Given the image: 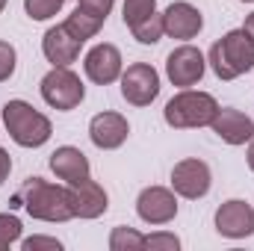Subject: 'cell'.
Instances as JSON below:
<instances>
[{"label":"cell","instance_id":"cell-18","mask_svg":"<svg viewBox=\"0 0 254 251\" xmlns=\"http://www.w3.org/2000/svg\"><path fill=\"white\" fill-rule=\"evenodd\" d=\"M65 30L77 39V42H86V39H92V36H98V30L104 27V18H95V15H89L86 9H74L68 18H65V24H63Z\"/></svg>","mask_w":254,"mask_h":251},{"label":"cell","instance_id":"cell-19","mask_svg":"<svg viewBox=\"0 0 254 251\" xmlns=\"http://www.w3.org/2000/svg\"><path fill=\"white\" fill-rule=\"evenodd\" d=\"M110 249L113 251H142L145 249V237L133 228H116L110 234Z\"/></svg>","mask_w":254,"mask_h":251},{"label":"cell","instance_id":"cell-8","mask_svg":"<svg viewBox=\"0 0 254 251\" xmlns=\"http://www.w3.org/2000/svg\"><path fill=\"white\" fill-rule=\"evenodd\" d=\"M210 166L204 160H181L172 169V187L184 198H204L210 192Z\"/></svg>","mask_w":254,"mask_h":251},{"label":"cell","instance_id":"cell-22","mask_svg":"<svg viewBox=\"0 0 254 251\" xmlns=\"http://www.w3.org/2000/svg\"><path fill=\"white\" fill-rule=\"evenodd\" d=\"M65 0H24V9L33 21H48L63 9Z\"/></svg>","mask_w":254,"mask_h":251},{"label":"cell","instance_id":"cell-15","mask_svg":"<svg viewBox=\"0 0 254 251\" xmlns=\"http://www.w3.org/2000/svg\"><path fill=\"white\" fill-rule=\"evenodd\" d=\"M210 127L228 145H246L254 136V122L249 116H243L240 110H219L216 119L210 122Z\"/></svg>","mask_w":254,"mask_h":251},{"label":"cell","instance_id":"cell-30","mask_svg":"<svg viewBox=\"0 0 254 251\" xmlns=\"http://www.w3.org/2000/svg\"><path fill=\"white\" fill-rule=\"evenodd\" d=\"M249 166H252V172H254V136H252V148H249Z\"/></svg>","mask_w":254,"mask_h":251},{"label":"cell","instance_id":"cell-7","mask_svg":"<svg viewBox=\"0 0 254 251\" xmlns=\"http://www.w3.org/2000/svg\"><path fill=\"white\" fill-rule=\"evenodd\" d=\"M136 213L148 225H169L178 216V198H175L172 189L166 187H148L139 192Z\"/></svg>","mask_w":254,"mask_h":251},{"label":"cell","instance_id":"cell-17","mask_svg":"<svg viewBox=\"0 0 254 251\" xmlns=\"http://www.w3.org/2000/svg\"><path fill=\"white\" fill-rule=\"evenodd\" d=\"M51 169L65 184L89 178V160H86V154L80 148H71V145H63V148H57L51 154Z\"/></svg>","mask_w":254,"mask_h":251},{"label":"cell","instance_id":"cell-31","mask_svg":"<svg viewBox=\"0 0 254 251\" xmlns=\"http://www.w3.org/2000/svg\"><path fill=\"white\" fill-rule=\"evenodd\" d=\"M3 9H6V0H0V12H3Z\"/></svg>","mask_w":254,"mask_h":251},{"label":"cell","instance_id":"cell-4","mask_svg":"<svg viewBox=\"0 0 254 251\" xmlns=\"http://www.w3.org/2000/svg\"><path fill=\"white\" fill-rule=\"evenodd\" d=\"M216 113H219L216 98L207 95V92H192V89L175 95V98L166 104V110H163L166 125L178 127V130H187V127H207L216 119Z\"/></svg>","mask_w":254,"mask_h":251},{"label":"cell","instance_id":"cell-14","mask_svg":"<svg viewBox=\"0 0 254 251\" xmlns=\"http://www.w3.org/2000/svg\"><path fill=\"white\" fill-rule=\"evenodd\" d=\"M130 133V125H127L125 116L119 113H98L92 122H89V136L92 142L101 148V151H113V148H122Z\"/></svg>","mask_w":254,"mask_h":251},{"label":"cell","instance_id":"cell-25","mask_svg":"<svg viewBox=\"0 0 254 251\" xmlns=\"http://www.w3.org/2000/svg\"><path fill=\"white\" fill-rule=\"evenodd\" d=\"M15 60H18L15 57V48L9 42H0V83L15 74Z\"/></svg>","mask_w":254,"mask_h":251},{"label":"cell","instance_id":"cell-24","mask_svg":"<svg viewBox=\"0 0 254 251\" xmlns=\"http://www.w3.org/2000/svg\"><path fill=\"white\" fill-rule=\"evenodd\" d=\"M145 249L151 251H178L181 249V240L175 234H151L145 237Z\"/></svg>","mask_w":254,"mask_h":251},{"label":"cell","instance_id":"cell-13","mask_svg":"<svg viewBox=\"0 0 254 251\" xmlns=\"http://www.w3.org/2000/svg\"><path fill=\"white\" fill-rule=\"evenodd\" d=\"M201 27H204L201 12L192 3H187V0L172 3L163 12V33H169L172 39H195L201 33Z\"/></svg>","mask_w":254,"mask_h":251},{"label":"cell","instance_id":"cell-20","mask_svg":"<svg viewBox=\"0 0 254 251\" xmlns=\"http://www.w3.org/2000/svg\"><path fill=\"white\" fill-rule=\"evenodd\" d=\"M157 12V0H125V24L133 30Z\"/></svg>","mask_w":254,"mask_h":251},{"label":"cell","instance_id":"cell-27","mask_svg":"<svg viewBox=\"0 0 254 251\" xmlns=\"http://www.w3.org/2000/svg\"><path fill=\"white\" fill-rule=\"evenodd\" d=\"M33 249H51V251H60V240H51V237H30L24 240V251H33Z\"/></svg>","mask_w":254,"mask_h":251},{"label":"cell","instance_id":"cell-10","mask_svg":"<svg viewBox=\"0 0 254 251\" xmlns=\"http://www.w3.org/2000/svg\"><path fill=\"white\" fill-rule=\"evenodd\" d=\"M68 195H71V210H74V219H98L101 213H107L110 201H107V192L101 184H95L92 178H83V181H74L68 184Z\"/></svg>","mask_w":254,"mask_h":251},{"label":"cell","instance_id":"cell-2","mask_svg":"<svg viewBox=\"0 0 254 251\" xmlns=\"http://www.w3.org/2000/svg\"><path fill=\"white\" fill-rule=\"evenodd\" d=\"M210 65L219 80H237L254 68V39L246 30H231L210 48Z\"/></svg>","mask_w":254,"mask_h":251},{"label":"cell","instance_id":"cell-21","mask_svg":"<svg viewBox=\"0 0 254 251\" xmlns=\"http://www.w3.org/2000/svg\"><path fill=\"white\" fill-rule=\"evenodd\" d=\"M160 36H163V15H157V12L148 21H142L139 27H133V39L142 45H157Z\"/></svg>","mask_w":254,"mask_h":251},{"label":"cell","instance_id":"cell-5","mask_svg":"<svg viewBox=\"0 0 254 251\" xmlns=\"http://www.w3.org/2000/svg\"><path fill=\"white\" fill-rule=\"evenodd\" d=\"M42 98L54 107V110H74L80 107V101L86 98V89L80 83V77L68 68V65H54V71H48L42 77Z\"/></svg>","mask_w":254,"mask_h":251},{"label":"cell","instance_id":"cell-3","mask_svg":"<svg viewBox=\"0 0 254 251\" xmlns=\"http://www.w3.org/2000/svg\"><path fill=\"white\" fill-rule=\"evenodd\" d=\"M3 125L21 148H39L54 133L51 119L42 116L39 110H33L27 101H9L3 107Z\"/></svg>","mask_w":254,"mask_h":251},{"label":"cell","instance_id":"cell-28","mask_svg":"<svg viewBox=\"0 0 254 251\" xmlns=\"http://www.w3.org/2000/svg\"><path fill=\"white\" fill-rule=\"evenodd\" d=\"M9 172H12V160H9V154L0 148V184L9 178Z\"/></svg>","mask_w":254,"mask_h":251},{"label":"cell","instance_id":"cell-23","mask_svg":"<svg viewBox=\"0 0 254 251\" xmlns=\"http://www.w3.org/2000/svg\"><path fill=\"white\" fill-rule=\"evenodd\" d=\"M21 240V219L12 213H0V251Z\"/></svg>","mask_w":254,"mask_h":251},{"label":"cell","instance_id":"cell-32","mask_svg":"<svg viewBox=\"0 0 254 251\" xmlns=\"http://www.w3.org/2000/svg\"><path fill=\"white\" fill-rule=\"evenodd\" d=\"M243 3H252V0H243Z\"/></svg>","mask_w":254,"mask_h":251},{"label":"cell","instance_id":"cell-26","mask_svg":"<svg viewBox=\"0 0 254 251\" xmlns=\"http://www.w3.org/2000/svg\"><path fill=\"white\" fill-rule=\"evenodd\" d=\"M113 3H116V0H80V9H86L89 15L107 21V15L113 12Z\"/></svg>","mask_w":254,"mask_h":251},{"label":"cell","instance_id":"cell-1","mask_svg":"<svg viewBox=\"0 0 254 251\" xmlns=\"http://www.w3.org/2000/svg\"><path fill=\"white\" fill-rule=\"evenodd\" d=\"M18 201L24 204V210L33 219H42V222H68V219H74L68 189L54 187V184H48L42 178H30L24 184V189L18 192Z\"/></svg>","mask_w":254,"mask_h":251},{"label":"cell","instance_id":"cell-9","mask_svg":"<svg viewBox=\"0 0 254 251\" xmlns=\"http://www.w3.org/2000/svg\"><path fill=\"white\" fill-rule=\"evenodd\" d=\"M204 54L198 51V48H192V45H184V48H178V51H172L169 54V60H166V74H169V80L175 83V86H195L201 77H204Z\"/></svg>","mask_w":254,"mask_h":251},{"label":"cell","instance_id":"cell-12","mask_svg":"<svg viewBox=\"0 0 254 251\" xmlns=\"http://www.w3.org/2000/svg\"><path fill=\"white\" fill-rule=\"evenodd\" d=\"M216 231L228 240H243L254 234V210L246 201H225L216 210Z\"/></svg>","mask_w":254,"mask_h":251},{"label":"cell","instance_id":"cell-11","mask_svg":"<svg viewBox=\"0 0 254 251\" xmlns=\"http://www.w3.org/2000/svg\"><path fill=\"white\" fill-rule=\"evenodd\" d=\"M83 68H86V77H89L92 83L107 86V83H113V80L122 77V54H119V48L110 45V42L95 45V48L86 54Z\"/></svg>","mask_w":254,"mask_h":251},{"label":"cell","instance_id":"cell-16","mask_svg":"<svg viewBox=\"0 0 254 251\" xmlns=\"http://www.w3.org/2000/svg\"><path fill=\"white\" fill-rule=\"evenodd\" d=\"M80 45L83 42H77L65 27H51L42 39V51H45L48 63L54 65H71L80 57Z\"/></svg>","mask_w":254,"mask_h":251},{"label":"cell","instance_id":"cell-29","mask_svg":"<svg viewBox=\"0 0 254 251\" xmlns=\"http://www.w3.org/2000/svg\"><path fill=\"white\" fill-rule=\"evenodd\" d=\"M243 30H246V33L254 39V15H249V21H246V27H243Z\"/></svg>","mask_w":254,"mask_h":251},{"label":"cell","instance_id":"cell-6","mask_svg":"<svg viewBox=\"0 0 254 251\" xmlns=\"http://www.w3.org/2000/svg\"><path fill=\"white\" fill-rule=\"evenodd\" d=\"M122 95L133 107H148L160 95V74L148 63H133L122 74Z\"/></svg>","mask_w":254,"mask_h":251}]
</instances>
